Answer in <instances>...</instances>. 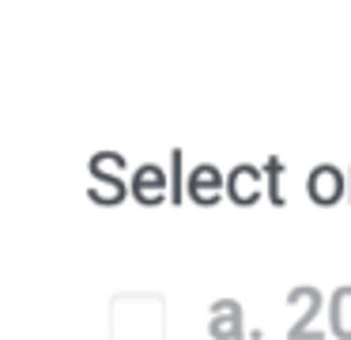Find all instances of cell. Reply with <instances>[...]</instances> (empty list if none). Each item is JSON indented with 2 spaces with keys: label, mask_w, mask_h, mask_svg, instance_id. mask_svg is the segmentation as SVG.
Returning <instances> with one entry per match:
<instances>
[{
  "label": "cell",
  "mask_w": 351,
  "mask_h": 340,
  "mask_svg": "<svg viewBox=\"0 0 351 340\" xmlns=\"http://www.w3.org/2000/svg\"><path fill=\"white\" fill-rule=\"evenodd\" d=\"M227 196L234 204H253L261 196V170L250 163L234 166V170L227 174Z\"/></svg>",
  "instance_id": "5b68a950"
},
{
  "label": "cell",
  "mask_w": 351,
  "mask_h": 340,
  "mask_svg": "<svg viewBox=\"0 0 351 340\" xmlns=\"http://www.w3.org/2000/svg\"><path fill=\"white\" fill-rule=\"evenodd\" d=\"M125 174V159L117 151H99L91 159V178H121Z\"/></svg>",
  "instance_id": "9c48e42d"
},
{
  "label": "cell",
  "mask_w": 351,
  "mask_h": 340,
  "mask_svg": "<svg viewBox=\"0 0 351 340\" xmlns=\"http://www.w3.org/2000/svg\"><path fill=\"white\" fill-rule=\"evenodd\" d=\"M291 302H298V306H302V314H298V321L291 325V340H298V337H310V321H313V314L321 310V295L313 291V287H295V291H291Z\"/></svg>",
  "instance_id": "52a82bcc"
},
{
  "label": "cell",
  "mask_w": 351,
  "mask_h": 340,
  "mask_svg": "<svg viewBox=\"0 0 351 340\" xmlns=\"http://www.w3.org/2000/svg\"><path fill=\"white\" fill-rule=\"evenodd\" d=\"M223 189H227V178H223V174L215 170L212 163H200V166H193V174H189V196H193L197 204H204V208H212V204H219Z\"/></svg>",
  "instance_id": "3957f363"
},
{
  "label": "cell",
  "mask_w": 351,
  "mask_h": 340,
  "mask_svg": "<svg viewBox=\"0 0 351 340\" xmlns=\"http://www.w3.org/2000/svg\"><path fill=\"white\" fill-rule=\"evenodd\" d=\"M87 196L99 204H121L125 201V181L121 178H91V185H87Z\"/></svg>",
  "instance_id": "ba28073f"
},
{
  "label": "cell",
  "mask_w": 351,
  "mask_h": 340,
  "mask_svg": "<svg viewBox=\"0 0 351 340\" xmlns=\"http://www.w3.org/2000/svg\"><path fill=\"white\" fill-rule=\"evenodd\" d=\"M306 193H310L313 204H336L343 193H348V178H343L340 170H336L332 163H321L310 170V178H306Z\"/></svg>",
  "instance_id": "6da1fadb"
},
{
  "label": "cell",
  "mask_w": 351,
  "mask_h": 340,
  "mask_svg": "<svg viewBox=\"0 0 351 340\" xmlns=\"http://www.w3.org/2000/svg\"><path fill=\"white\" fill-rule=\"evenodd\" d=\"M348 181H351V178H348ZM348 196H351V193H348Z\"/></svg>",
  "instance_id": "8fae6325"
},
{
  "label": "cell",
  "mask_w": 351,
  "mask_h": 340,
  "mask_svg": "<svg viewBox=\"0 0 351 340\" xmlns=\"http://www.w3.org/2000/svg\"><path fill=\"white\" fill-rule=\"evenodd\" d=\"M328 329L332 337L351 340V287H336L328 299Z\"/></svg>",
  "instance_id": "8992f818"
},
{
  "label": "cell",
  "mask_w": 351,
  "mask_h": 340,
  "mask_svg": "<svg viewBox=\"0 0 351 340\" xmlns=\"http://www.w3.org/2000/svg\"><path fill=\"white\" fill-rule=\"evenodd\" d=\"M245 329V317H242V306L234 299H219L212 306V317H208V332L215 340H238Z\"/></svg>",
  "instance_id": "277c9868"
},
{
  "label": "cell",
  "mask_w": 351,
  "mask_h": 340,
  "mask_svg": "<svg viewBox=\"0 0 351 340\" xmlns=\"http://www.w3.org/2000/svg\"><path fill=\"white\" fill-rule=\"evenodd\" d=\"M167 174H162V166L155 163H144L136 166V174H132V196H136L144 208H155V204L167 201Z\"/></svg>",
  "instance_id": "7a4b0ae2"
},
{
  "label": "cell",
  "mask_w": 351,
  "mask_h": 340,
  "mask_svg": "<svg viewBox=\"0 0 351 340\" xmlns=\"http://www.w3.org/2000/svg\"><path fill=\"white\" fill-rule=\"evenodd\" d=\"M182 170V155L174 151V174ZM174 201H182V178H174Z\"/></svg>",
  "instance_id": "30bf717a"
}]
</instances>
